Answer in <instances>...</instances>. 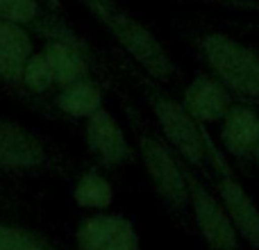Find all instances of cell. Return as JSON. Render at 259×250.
Returning a JSON list of instances; mask_svg holds the SVG:
<instances>
[{
	"label": "cell",
	"mask_w": 259,
	"mask_h": 250,
	"mask_svg": "<svg viewBox=\"0 0 259 250\" xmlns=\"http://www.w3.org/2000/svg\"><path fill=\"white\" fill-rule=\"evenodd\" d=\"M0 250H62L50 237L21 223L0 221Z\"/></svg>",
	"instance_id": "e0dca14e"
},
{
	"label": "cell",
	"mask_w": 259,
	"mask_h": 250,
	"mask_svg": "<svg viewBox=\"0 0 259 250\" xmlns=\"http://www.w3.org/2000/svg\"><path fill=\"white\" fill-rule=\"evenodd\" d=\"M250 161H255V164L259 166V141H257V146H255V150H252V159Z\"/></svg>",
	"instance_id": "d6986e66"
},
{
	"label": "cell",
	"mask_w": 259,
	"mask_h": 250,
	"mask_svg": "<svg viewBox=\"0 0 259 250\" xmlns=\"http://www.w3.org/2000/svg\"><path fill=\"white\" fill-rule=\"evenodd\" d=\"M184 180L189 189V214L193 219L198 234L202 237L207 250H239L241 237L230 219L228 210L223 207L216 191H211L198 171L182 159Z\"/></svg>",
	"instance_id": "8992f818"
},
{
	"label": "cell",
	"mask_w": 259,
	"mask_h": 250,
	"mask_svg": "<svg viewBox=\"0 0 259 250\" xmlns=\"http://www.w3.org/2000/svg\"><path fill=\"white\" fill-rule=\"evenodd\" d=\"M55 171V152L41 134L0 114V173L41 178Z\"/></svg>",
	"instance_id": "52a82bcc"
},
{
	"label": "cell",
	"mask_w": 259,
	"mask_h": 250,
	"mask_svg": "<svg viewBox=\"0 0 259 250\" xmlns=\"http://www.w3.org/2000/svg\"><path fill=\"white\" fill-rule=\"evenodd\" d=\"M89 16L114 39V44L141 68L143 75L159 85H170L180 77V68L159 36L121 0H77Z\"/></svg>",
	"instance_id": "6da1fadb"
},
{
	"label": "cell",
	"mask_w": 259,
	"mask_h": 250,
	"mask_svg": "<svg viewBox=\"0 0 259 250\" xmlns=\"http://www.w3.org/2000/svg\"><path fill=\"white\" fill-rule=\"evenodd\" d=\"M130 125L137 155L143 164V171L148 175V182L155 189L159 202L173 214L175 219H189V189L184 180L182 159L175 155V150L164 141L161 134L150 130L139 118L137 112L130 109Z\"/></svg>",
	"instance_id": "7a4b0ae2"
},
{
	"label": "cell",
	"mask_w": 259,
	"mask_h": 250,
	"mask_svg": "<svg viewBox=\"0 0 259 250\" xmlns=\"http://www.w3.org/2000/svg\"><path fill=\"white\" fill-rule=\"evenodd\" d=\"M221 141L237 159H252L259 141V114L248 103H234L221 125Z\"/></svg>",
	"instance_id": "5bb4252c"
},
{
	"label": "cell",
	"mask_w": 259,
	"mask_h": 250,
	"mask_svg": "<svg viewBox=\"0 0 259 250\" xmlns=\"http://www.w3.org/2000/svg\"><path fill=\"white\" fill-rule=\"evenodd\" d=\"M0 18L25 27L44 41H82L55 0H0Z\"/></svg>",
	"instance_id": "9c48e42d"
},
{
	"label": "cell",
	"mask_w": 259,
	"mask_h": 250,
	"mask_svg": "<svg viewBox=\"0 0 259 250\" xmlns=\"http://www.w3.org/2000/svg\"><path fill=\"white\" fill-rule=\"evenodd\" d=\"M209 73L241 100H259V53L223 32H200L193 39Z\"/></svg>",
	"instance_id": "3957f363"
},
{
	"label": "cell",
	"mask_w": 259,
	"mask_h": 250,
	"mask_svg": "<svg viewBox=\"0 0 259 250\" xmlns=\"http://www.w3.org/2000/svg\"><path fill=\"white\" fill-rule=\"evenodd\" d=\"M50 107L55 114L64 118H73V121H87L96 112L105 107L103 105V89L100 85L89 77V80L75 82L68 87H59L53 91V100Z\"/></svg>",
	"instance_id": "9a60e30c"
},
{
	"label": "cell",
	"mask_w": 259,
	"mask_h": 250,
	"mask_svg": "<svg viewBox=\"0 0 259 250\" xmlns=\"http://www.w3.org/2000/svg\"><path fill=\"white\" fill-rule=\"evenodd\" d=\"M139 87L150 107L152 116L157 121L159 134L164 141L175 150L180 159H184L196 171H202L207 166L205 139H202V125L196 123L189 112L184 109L182 100L173 98L164 85L150 80L148 75H139Z\"/></svg>",
	"instance_id": "277c9868"
},
{
	"label": "cell",
	"mask_w": 259,
	"mask_h": 250,
	"mask_svg": "<svg viewBox=\"0 0 259 250\" xmlns=\"http://www.w3.org/2000/svg\"><path fill=\"white\" fill-rule=\"evenodd\" d=\"M202 139H205L207 169H209L211 180H214L216 196L221 198L223 207L228 210L239 237L252 250H259V207L250 198V193L243 189V184L237 180L228 157L216 146V141L205 130V125H202Z\"/></svg>",
	"instance_id": "5b68a950"
},
{
	"label": "cell",
	"mask_w": 259,
	"mask_h": 250,
	"mask_svg": "<svg viewBox=\"0 0 259 250\" xmlns=\"http://www.w3.org/2000/svg\"><path fill=\"white\" fill-rule=\"evenodd\" d=\"M71 198L80 210L87 212H107L114 202V187L103 169L89 166L75 178Z\"/></svg>",
	"instance_id": "2e32d148"
},
{
	"label": "cell",
	"mask_w": 259,
	"mask_h": 250,
	"mask_svg": "<svg viewBox=\"0 0 259 250\" xmlns=\"http://www.w3.org/2000/svg\"><path fill=\"white\" fill-rule=\"evenodd\" d=\"M182 105L196 123L223 121L234 105V96L211 73L196 75L182 91Z\"/></svg>",
	"instance_id": "8fae6325"
},
{
	"label": "cell",
	"mask_w": 259,
	"mask_h": 250,
	"mask_svg": "<svg viewBox=\"0 0 259 250\" xmlns=\"http://www.w3.org/2000/svg\"><path fill=\"white\" fill-rule=\"evenodd\" d=\"M34 53V34L0 18V85L21 91L23 71Z\"/></svg>",
	"instance_id": "7c38bea8"
},
{
	"label": "cell",
	"mask_w": 259,
	"mask_h": 250,
	"mask_svg": "<svg viewBox=\"0 0 259 250\" xmlns=\"http://www.w3.org/2000/svg\"><path fill=\"white\" fill-rule=\"evenodd\" d=\"M55 89H57V85H55L53 66H50L44 50H36L23 71L21 91H25L27 96H34V98H44V96L53 94Z\"/></svg>",
	"instance_id": "ac0fdd59"
},
{
	"label": "cell",
	"mask_w": 259,
	"mask_h": 250,
	"mask_svg": "<svg viewBox=\"0 0 259 250\" xmlns=\"http://www.w3.org/2000/svg\"><path fill=\"white\" fill-rule=\"evenodd\" d=\"M75 250H141V237L125 214L94 212L77 223Z\"/></svg>",
	"instance_id": "30bf717a"
},
{
	"label": "cell",
	"mask_w": 259,
	"mask_h": 250,
	"mask_svg": "<svg viewBox=\"0 0 259 250\" xmlns=\"http://www.w3.org/2000/svg\"><path fill=\"white\" fill-rule=\"evenodd\" d=\"M48 57L50 66L55 73V85L59 87H68L75 82L89 80L94 73V53L91 46L82 41H46V46L41 48Z\"/></svg>",
	"instance_id": "4fadbf2b"
},
{
	"label": "cell",
	"mask_w": 259,
	"mask_h": 250,
	"mask_svg": "<svg viewBox=\"0 0 259 250\" xmlns=\"http://www.w3.org/2000/svg\"><path fill=\"white\" fill-rule=\"evenodd\" d=\"M82 137H84L87 152L94 159V166L103 171L121 169V166L132 164L139 157L137 148L125 137V130L105 107L84 121Z\"/></svg>",
	"instance_id": "ba28073f"
}]
</instances>
